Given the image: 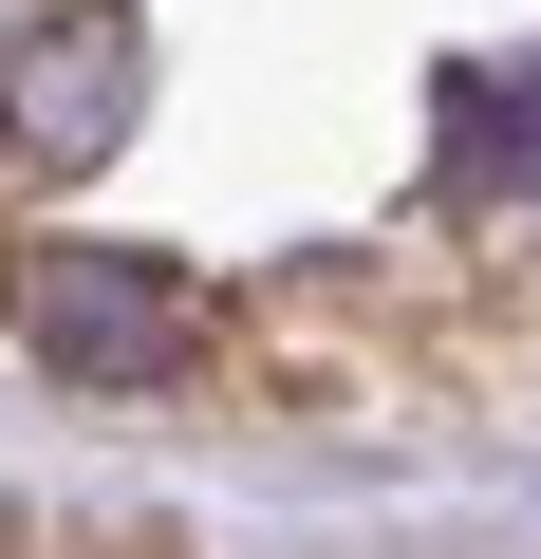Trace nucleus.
Returning a JSON list of instances; mask_svg holds the SVG:
<instances>
[{"instance_id": "nucleus-1", "label": "nucleus", "mask_w": 541, "mask_h": 559, "mask_svg": "<svg viewBox=\"0 0 541 559\" xmlns=\"http://www.w3.org/2000/svg\"><path fill=\"white\" fill-rule=\"evenodd\" d=\"M20 355L57 373V392H187V373H224V299L187 261H150V242H38L20 261Z\"/></svg>"}, {"instance_id": "nucleus-2", "label": "nucleus", "mask_w": 541, "mask_h": 559, "mask_svg": "<svg viewBox=\"0 0 541 559\" xmlns=\"http://www.w3.org/2000/svg\"><path fill=\"white\" fill-rule=\"evenodd\" d=\"M131 131V0H38L20 20V187H75Z\"/></svg>"}]
</instances>
